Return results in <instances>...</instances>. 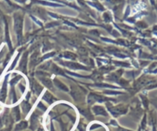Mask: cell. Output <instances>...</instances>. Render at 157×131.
<instances>
[{
  "label": "cell",
  "mask_w": 157,
  "mask_h": 131,
  "mask_svg": "<svg viewBox=\"0 0 157 131\" xmlns=\"http://www.w3.org/2000/svg\"><path fill=\"white\" fill-rule=\"evenodd\" d=\"M27 127V123L26 122H21L19 123L18 124H16V127H15L14 131H20L22 129H25Z\"/></svg>",
  "instance_id": "6da1fadb"
},
{
  "label": "cell",
  "mask_w": 157,
  "mask_h": 131,
  "mask_svg": "<svg viewBox=\"0 0 157 131\" xmlns=\"http://www.w3.org/2000/svg\"><path fill=\"white\" fill-rule=\"evenodd\" d=\"M95 113H96L97 115H104V116H106V113L105 111L104 110L103 108L102 107H96L94 109Z\"/></svg>",
  "instance_id": "7a4b0ae2"
},
{
  "label": "cell",
  "mask_w": 157,
  "mask_h": 131,
  "mask_svg": "<svg viewBox=\"0 0 157 131\" xmlns=\"http://www.w3.org/2000/svg\"><path fill=\"white\" fill-rule=\"evenodd\" d=\"M10 129H11V126H9L8 128H6V129H0V131H10Z\"/></svg>",
  "instance_id": "3957f363"
},
{
  "label": "cell",
  "mask_w": 157,
  "mask_h": 131,
  "mask_svg": "<svg viewBox=\"0 0 157 131\" xmlns=\"http://www.w3.org/2000/svg\"><path fill=\"white\" fill-rule=\"evenodd\" d=\"M118 131H130V130H128V129H121V128H120V129H118Z\"/></svg>",
  "instance_id": "277c9868"
}]
</instances>
